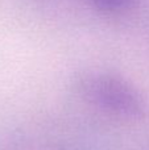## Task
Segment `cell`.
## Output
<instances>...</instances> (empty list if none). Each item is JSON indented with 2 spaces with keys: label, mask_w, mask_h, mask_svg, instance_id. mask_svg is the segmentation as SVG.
Segmentation results:
<instances>
[{
  "label": "cell",
  "mask_w": 149,
  "mask_h": 150,
  "mask_svg": "<svg viewBox=\"0 0 149 150\" xmlns=\"http://www.w3.org/2000/svg\"><path fill=\"white\" fill-rule=\"evenodd\" d=\"M90 4L104 13H123L131 9L137 0H89Z\"/></svg>",
  "instance_id": "3"
},
{
  "label": "cell",
  "mask_w": 149,
  "mask_h": 150,
  "mask_svg": "<svg viewBox=\"0 0 149 150\" xmlns=\"http://www.w3.org/2000/svg\"><path fill=\"white\" fill-rule=\"evenodd\" d=\"M147 150H149V148H148V149H147Z\"/></svg>",
  "instance_id": "4"
},
{
  "label": "cell",
  "mask_w": 149,
  "mask_h": 150,
  "mask_svg": "<svg viewBox=\"0 0 149 150\" xmlns=\"http://www.w3.org/2000/svg\"><path fill=\"white\" fill-rule=\"evenodd\" d=\"M70 88L75 104L96 125H136L149 116L147 96L118 74L86 71L73 80Z\"/></svg>",
  "instance_id": "1"
},
{
  "label": "cell",
  "mask_w": 149,
  "mask_h": 150,
  "mask_svg": "<svg viewBox=\"0 0 149 150\" xmlns=\"http://www.w3.org/2000/svg\"><path fill=\"white\" fill-rule=\"evenodd\" d=\"M98 127L83 119L31 120L0 134V150H107Z\"/></svg>",
  "instance_id": "2"
}]
</instances>
